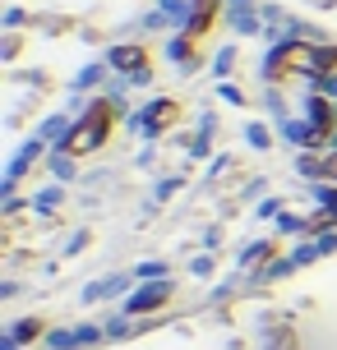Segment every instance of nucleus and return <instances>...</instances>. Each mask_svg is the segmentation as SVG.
<instances>
[{"instance_id":"f257e3e1","label":"nucleus","mask_w":337,"mask_h":350,"mask_svg":"<svg viewBox=\"0 0 337 350\" xmlns=\"http://www.w3.org/2000/svg\"><path fill=\"white\" fill-rule=\"evenodd\" d=\"M111 124H116V106H111V102H97L88 116L79 120V129H74L70 139H65V152H74V157L92 152V148H97V143L111 134Z\"/></svg>"},{"instance_id":"f03ea898","label":"nucleus","mask_w":337,"mask_h":350,"mask_svg":"<svg viewBox=\"0 0 337 350\" xmlns=\"http://www.w3.org/2000/svg\"><path fill=\"white\" fill-rule=\"evenodd\" d=\"M111 60H116L121 70H143V65H148V51H139V46H121Z\"/></svg>"},{"instance_id":"7ed1b4c3","label":"nucleus","mask_w":337,"mask_h":350,"mask_svg":"<svg viewBox=\"0 0 337 350\" xmlns=\"http://www.w3.org/2000/svg\"><path fill=\"white\" fill-rule=\"evenodd\" d=\"M176 116H180V106H176V102H162L158 111H153V129H166V124L176 120Z\"/></svg>"},{"instance_id":"20e7f679","label":"nucleus","mask_w":337,"mask_h":350,"mask_svg":"<svg viewBox=\"0 0 337 350\" xmlns=\"http://www.w3.org/2000/svg\"><path fill=\"white\" fill-rule=\"evenodd\" d=\"M213 10H217V0H199V10H195V33H203V28L213 23Z\"/></svg>"},{"instance_id":"39448f33","label":"nucleus","mask_w":337,"mask_h":350,"mask_svg":"<svg viewBox=\"0 0 337 350\" xmlns=\"http://www.w3.org/2000/svg\"><path fill=\"white\" fill-rule=\"evenodd\" d=\"M328 175H333V180H337V152H333V157H328Z\"/></svg>"}]
</instances>
